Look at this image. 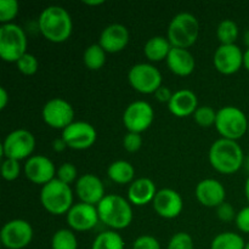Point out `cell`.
I'll use <instances>...</instances> for the list:
<instances>
[{"label": "cell", "mask_w": 249, "mask_h": 249, "mask_svg": "<svg viewBox=\"0 0 249 249\" xmlns=\"http://www.w3.org/2000/svg\"><path fill=\"white\" fill-rule=\"evenodd\" d=\"M243 65H245L246 70L249 72V48L245 51V55H243Z\"/></svg>", "instance_id": "ee69618b"}, {"label": "cell", "mask_w": 249, "mask_h": 249, "mask_svg": "<svg viewBox=\"0 0 249 249\" xmlns=\"http://www.w3.org/2000/svg\"><path fill=\"white\" fill-rule=\"evenodd\" d=\"M57 169L53 160L43 155L31 156L24 164V174L27 179L38 185H45L55 179Z\"/></svg>", "instance_id": "5bb4252c"}, {"label": "cell", "mask_w": 249, "mask_h": 249, "mask_svg": "<svg viewBox=\"0 0 249 249\" xmlns=\"http://www.w3.org/2000/svg\"><path fill=\"white\" fill-rule=\"evenodd\" d=\"M18 10L19 4L17 0H0V22L2 24L11 23L18 14Z\"/></svg>", "instance_id": "1f68e13d"}, {"label": "cell", "mask_w": 249, "mask_h": 249, "mask_svg": "<svg viewBox=\"0 0 249 249\" xmlns=\"http://www.w3.org/2000/svg\"><path fill=\"white\" fill-rule=\"evenodd\" d=\"M100 220L97 207L79 202L71 207L67 213V223L73 230L88 231L95 228Z\"/></svg>", "instance_id": "9a60e30c"}, {"label": "cell", "mask_w": 249, "mask_h": 249, "mask_svg": "<svg viewBox=\"0 0 249 249\" xmlns=\"http://www.w3.org/2000/svg\"><path fill=\"white\" fill-rule=\"evenodd\" d=\"M246 168H247V170L249 172V153H248L247 158H246Z\"/></svg>", "instance_id": "c3c4849f"}, {"label": "cell", "mask_w": 249, "mask_h": 249, "mask_svg": "<svg viewBox=\"0 0 249 249\" xmlns=\"http://www.w3.org/2000/svg\"><path fill=\"white\" fill-rule=\"evenodd\" d=\"M195 194L199 203L204 207H218L225 202V187L215 179H204L199 181Z\"/></svg>", "instance_id": "ffe728a7"}, {"label": "cell", "mask_w": 249, "mask_h": 249, "mask_svg": "<svg viewBox=\"0 0 249 249\" xmlns=\"http://www.w3.org/2000/svg\"><path fill=\"white\" fill-rule=\"evenodd\" d=\"M152 203L156 213L165 219L177 218L184 208L182 197L173 189H162L157 191Z\"/></svg>", "instance_id": "e0dca14e"}, {"label": "cell", "mask_w": 249, "mask_h": 249, "mask_svg": "<svg viewBox=\"0 0 249 249\" xmlns=\"http://www.w3.org/2000/svg\"><path fill=\"white\" fill-rule=\"evenodd\" d=\"M83 61L84 65L87 66L89 70L97 71L102 68L106 63V51L104 50L99 43L91 44L88 46L83 53Z\"/></svg>", "instance_id": "4316f807"}, {"label": "cell", "mask_w": 249, "mask_h": 249, "mask_svg": "<svg viewBox=\"0 0 249 249\" xmlns=\"http://www.w3.org/2000/svg\"><path fill=\"white\" fill-rule=\"evenodd\" d=\"M75 192L80 201L92 204V206H97L106 196L104 182L94 174H84L78 178L77 184H75Z\"/></svg>", "instance_id": "ac0fdd59"}, {"label": "cell", "mask_w": 249, "mask_h": 249, "mask_svg": "<svg viewBox=\"0 0 249 249\" xmlns=\"http://www.w3.org/2000/svg\"><path fill=\"white\" fill-rule=\"evenodd\" d=\"M249 122L242 109L225 106L216 112L215 128L224 139L237 141L248 131Z\"/></svg>", "instance_id": "8992f818"}, {"label": "cell", "mask_w": 249, "mask_h": 249, "mask_svg": "<svg viewBox=\"0 0 249 249\" xmlns=\"http://www.w3.org/2000/svg\"><path fill=\"white\" fill-rule=\"evenodd\" d=\"M243 55L245 53L236 44H229V45L220 44V46L214 53V66L220 73L232 74L242 67Z\"/></svg>", "instance_id": "2e32d148"}, {"label": "cell", "mask_w": 249, "mask_h": 249, "mask_svg": "<svg viewBox=\"0 0 249 249\" xmlns=\"http://www.w3.org/2000/svg\"><path fill=\"white\" fill-rule=\"evenodd\" d=\"M62 139L73 150H87L91 147L97 139L96 129L90 123L78 121L71 123L62 130Z\"/></svg>", "instance_id": "4fadbf2b"}, {"label": "cell", "mask_w": 249, "mask_h": 249, "mask_svg": "<svg viewBox=\"0 0 249 249\" xmlns=\"http://www.w3.org/2000/svg\"><path fill=\"white\" fill-rule=\"evenodd\" d=\"M173 45L170 44L169 39L162 36H156L148 39L143 46V53L145 56L150 61L158 62V61L167 60Z\"/></svg>", "instance_id": "cb8c5ba5"}, {"label": "cell", "mask_w": 249, "mask_h": 249, "mask_svg": "<svg viewBox=\"0 0 249 249\" xmlns=\"http://www.w3.org/2000/svg\"><path fill=\"white\" fill-rule=\"evenodd\" d=\"M194 118L198 125L208 128L214 124L215 125L216 121V112L211 106H199L195 111Z\"/></svg>", "instance_id": "4dcf8cb0"}, {"label": "cell", "mask_w": 249, "mask_h": 249, "mask_svg": "<svg viewBox=\"0 0 249 249\" xmlns=\"http://www.w3.org/2000/svg\"><path fill=\"white\" fill-rule=\"evenodd\" d=\"M43 119L49 126L55 129H65L73 123L74 109L72 105L65 99L53 97L49 100L43 107Z\"/></svg>", "instance_id": "7c38bea8"}, {"label": "cell", "mask_w": 249, "mask_h": 249, "mask_svg": "<svg viewBox=\"0 0 249 249\" xmlns=\"http://www.w3.org/2000/svg\"><path fill=\"white\" fill-rule=\"evenodd\" d=\"M0 240L7 249H23L33 240V228L27 220L14 219L2 226Z\"/></svg>", "instance_id": "30bf717a"}, {"label": "cell", "mask_w": 249, "mask_h": 249, "mask_svg": "<svg viewBox=\"0 0 249 249\" xmlns=\"http://www.w3.org/2000/svg\"><path fill=\"white\" fill-rule=\"evenodd\" d=\"M167 65L173 73L178 75L191 74L196 67L194 55L187 49L174 48L170 50L167 57Z\"/></svg>", "instance_id": "603a6c76"}, {"label": "cell", "mask_w": 249, "mask_h": 249, "mask_svg": "<svg viewBox=\"0 0 249 249\" xmlns=\"http://www.w3.org/2000/svg\"><path fill=\"white\" fill-rule=\"evenodd\" d=\"M216 36L223 45L235 44L238 36V26L232 19H224L216 28Z\"/></svg>", "instance_id": "f546056e"}, {"label": "cell", "mask_w": 249, "mask_h": 249, "mask_svg": "<svg viewBox=\"0 0 249 249\" xmlns=\"http://www.w3.org/2000/svg\"><path fill=\"white\" fill-rule=\"evenodd\" d=\"M248 133H249V125H248Z\"/></svg>", "instance_id": "f907efd6"}, {"label": "cell", "mask_w": 249, "mask_h": 249, "mask_svg": "<svg viewBox=\"0 0 249 249\" xmlns=\"http://www.w3.org/2000/svg\"><path fill=\"white\" fill-rule=\"evenodd\" d=\"M109 179L117 184H129L134 181V175H135V169L133 164L128 160H114L109 164L107 169Z\"/></svg>", "instance_id": "d4e9b609"}, {"label": "cell", "mask_w": 249, "mask_h": 249, "mask_svg": "<svg viewBox=\"0 0 249 249\" xmlns=\"http://www.w3.org/2000/svg\"><path fill=\"white\" fill-rule=\"evenodd\" d=\"M236 225L242 232L249 233V206L241 209L236 215Z\"/></svg>", "instance_id": "ab89813d"}, {"label": "cell", "mask_w": 249, "mask_h": 249, "mask_svg": "<svg viewBox=\"0 0 249 249\" xmlns=\"http://www.w3.org/2000/svg\"><path fill=\"white\" fill-rule=\"evenodd\" d=\"M40 202L44 208L53 215L68 213L73 206V192L70 185L55 178L41 187Z\"/></svg>", "instance_id": "5b68a950"}, {"label": "cell", "mask_w": 249, "mask_h": 249, "mask_svg": "<svg viewBox=\"0 0 249 249\" xmlns=\"http://www.w3.org/2000/svg\"><path fill=\"white\" fill-rule=\"evenodd\" d=\"M167 249H195L194 240L187 232H178L170 238Z\"/></svg>", "instance_id": "e575fe53"}, {"label": "cell", "mask_w": 249, "mask_h": 249, "mask_svg": "<svg viewBox=\"0 0 249 249\" xmlns=\"http://www.w3.org/2000/svg\"><path fill=\"white\" fill-rule=\"evenodd\" d=\"M133 249H160V243L153 236L142 235L134 241Z\"/></svg>", "instance_id": "74e56055"}, {"label": "cell", "mask_w": 249, "mask_h": 249, "mask_svg": "<svg viewBox=\"0 0 249 249\" xmlns=\"http://www.w3.org/2000/svg\"><path fill=\"white\" fill-rule=\"evenodd\" d=\"M216 215L221 221H231L236 219V212L233 207L228 202H224L220 206L216 207Z\"/></svg>", "instance_id": "f35d334b"}, {"label": "cell", "mask_w": 249, "mask_h": 249, "mask_svg": "<svg viewBox=\"0 0 249 249\" xmlns=\"http://www.w3.org/2000/svg\"><path fill=\"white\" fill-rule=\"evenodd\" d=\"M173 94H174V92L170 91L169 88L164 87V85H162V87H160V89H158L157 91L155 92L156 99H157L158 101L168 102V104H169V101H170V99H172Z\"/></svg>", "instance_id": "60d3db41"}, {"label": "cell", "mask_w": 249, "mask_h": 249, "mask_svg": "<svg viewBox=\"0 0 249 249\" xmlns=\"http://www.w3.org/2000/svg\"><path fill=\"white\" fill-rule=\"evenodd\" d=\"M128 79L131 87L142 94H155L162 87L160 70L150 63H136L129 70Z\"/></svg>", "instance_id": "ba28073f"}, {"label": "cell", "mask_w": 249, "mask_h": 249, "mask_svg": "<svg viewBox=\"0 0 249 249\" xmlns=\"http://www.w3.org/2000/svg\"><path fill=\"white\" fill-rule=\"evenodd\" d=\"M91 249H124V241L117 231H102L95 237Z\"/></svg>", "instance_id": "83f0119b"}, {"label": "cell", "mask_w": 249, "mask_h": 249, "mask_svg": "<svg viewBox=\"0 0 249 249\" xmlns=\"http://www.w3.org/2000/svg\"><path fill=\"white\" fill-rule=\"evenodd\" d=\"M9 102V94H7L5 88H0V108L4 109Z\"/></svg>", "instance_id": "b9f144b4"}, {"label": "cell", "mask_w": 249, "mask_h": 249, "mask_svg": "<svg viewBox=\"0 0 249 249\" xmlns=\"http://www.w3.org/2000/svg\"><path fill=\"white\" fill-rule=\"evenodd\" d=\"M245 194H246V197H247V201H248V203H249V177L247 178V180H246Z\"/></svg>", "instance_id": "bcb514c9"}, {"label": "cell", "mask_w": 249, "mask_h": 249, "mask_svg": "<svg viewBox=\"0 0 249 249\" xmlns=\"http://www.w3.org/2000/svg\"><path fill=\"white\" fill-rule=\"evenodd\" d=\"M245 43H246V45L249 48V28L246 31V33H245Z\"/></svg>", "instance_id": "7dc6e473"}, {"label": "cell", "mask_w": 249, "mask_h": 249, "mask_svg": "<svg viewBox=\"0 0 249 249\" xmlns=\"http://www.w3.org/2000/svg\"><path fill=\"white\" fill-rule=\"evenodd\" d=\"M27 53V36L16 23L0 27V56L6 62H15Z\"/></svg>", "instance_id": "52a82bcc"}, {"label": "cell", "mask_w": 249, "mask_h": 249, "mask_svg": "<svg viewBox=\"0 0 249 249\" xmlns=\"http://www.w3.org/2000/svg\"><path fill=\"white\" fill-rule=\"evenodd\" d=\"M53 249H78V240L75 233L68 229H60L51 238Z\"/></svg>", "instance_id": "f1b7e54d"}, {"label": "cell", "mask_w": 249, "mask_h": 249, "mask_svg": "<svg viewBox=\"0 0 249 249\" xmlns=\"http://www.w3.org/2000/svg\"><path fill=\"white\" fill-rule=\"evenodd\" d=\"M155 118V111L148 102L143 100L131 102L123 113V123L128 131L141 134L147 130Z\"/></svg>", "instance_id": "8fae6325"}, {"label": "cell", "mask_w": 249, "mask_h": 249, "mask_svg": "<svg viewBox=\"0 0 249 249\" xmlns=\"http://www.w3.org/2000/svg\"><path fill=\"white\" fill-rule=\"evenodd\" d=\"M157 189L156 184L148 178H139L134 180L128 189V201L135 206H145L153 202Z\"/></svg>", "instance_id": "7402d4cb"}, {"label": "cell", "mask_w": 249, "mask_h": 249, "mask_svg": "<svg viewBox=\"0 0 249 249\" xmlns=\"http://www.w3.org/2000/svg\"><path fill=\"white\" fill-rule=\"evenodd\" d=\"M21 173V167H19V162L16 160H11V158H5L1 165V174L2 178L7 181H12V180L17 179Z\"/></svg>", "instance_id": "d590c367"}, {"label": "cell", "mask_w": 249, "mask_h": 249, "mask_svg": "<svg viewBox=\"0 0 249 249\" xmlns=\"http://www.w3.org/2000/svg\"><path fill=\"white\" fill-rule=\"evenodd\" d=\"M17 68H18L19 72H22L23 74L32 75L38 71L39 68V62L38 58L33 55V53H26L24 55H22L19 57V60L16 62Z\"/></svg>", "instance_id": "d6a6232c"}, {"label": "cell", "mask_w": 249, "mask_h": 249, "mask_svg": "<svg viewBox=\"0 0 249 249\" xmlns=\"http://www.w3.org/2000/svg\"><path fill=\"white\" fill-rule=\"evenodd\" d=\"M198 34V19L190 12L175 15L168 27V39L174 48L187 49L196 43Z\"/></svg>", "instance_id": "277c9868"}, {"label": "cell", "mask_w": 249, "mask_h": 249, "mask_svg": "<svg viewBox=\"0 0 249 249\" xmlns=\"http://www.w3.org/2000/svg\"><path fill=\"white\" fill-rule=\"evenodd\" d=\"M129 31L124 24L111 23L102 29L99 44L106 53H118L129 43Z\"/></svg>", "instance_id": "d6986e66"}, {"label": "cell", "mask_w": 249, "mask_h": 249, "mask_svg": "<svg viewBox=\"0 0 249 249\" xmlns=\"http://www.w3.org/2000/svg\"><path fill=\"white\" fill-rule=\"evenodd\" d=\"M104 2L105 0H84V4L87 5H101Z\"/></svg>", "instance_id": "f6af8a7d"}, {"label": "cell", "mask_w": 249, "mask_h": 249, "mask_svg": "<svg viewBox=\"0 0 249 249\" xmlns=\"http://www.w3.org/2000/svg\"><path fill=\"white\" fill-rule=\"evenodd\" d=\"M53 150L57 151V152H61V151L65 150L66 147H68L67 143H66V141L63 140L62 138H61V139H56V140L53 141Z\"/></svg>", "instance_id": "7bdbcfd3"}, {"label": "cell", "mask_w": 249, "mask_h": 249, "mask_svg": "<svg viewBox=\"0 0 249 249\" xmlns=\"http://www.w3.org/2000/svg\"><path fill=\"white\" fill-rule=\"evenodd\" d=\"M123 146L128 152H136L142 146V138L141 134L128 131L123 138Z\"/></svg>", "instance_id": "8d00e7d4"}, {"label": "cell", "mask_w": 249, "mask_h": 249, "mask_svg": "<svg viewBox=\"0 0 249 249\" xmlns=\"http://www.w3.org/2000/svg\"><path fill=\"white\" fill-rule=\"evenodd\" d=\"M77 168L73 163L66 162L58 167L57 172H56V179H58L60 181L65 182V184L70 185L71 182L74 181L78 177Z\"/></svg>", "instance_id": "836d02e7"}, {"label": "cell", "mask_w": 249, "mask_h": 249, "mask_svg": "<svg viewBox=\"0 0 249 249\" xmlns=\"http://www.w3.org/2000/svg\"><path fill=\"white\" fill-rule=\"evenodd\" d=\"M39 29L48 40L62 43L70 38L73 29L72 17L67 10L58 5H51L40 12Z\"/></svg>", "instance_id": "6da1fadb"}, {"label": "cell", "mask_w": 249, "mask_h": 249, "mask_svg": "<svg viewBox=\"0 0 249 249\" xmlns=\"http://www.w3.org/2000/svg\"><path fill=\"white\" fill-rule=\"evenodd\" d=\"M168 107L174 116L186 117L194 114L198 108V100L192 90L181 89L173 94Z\"/></svg>", "instance_id": "44dd1931"}, {"label": "cell", "mask_w": 249, "mask_h": 249, "mask_svg": "<svg viewBox=\"0 0 249 249\" xmlns=\"http://www.w3.org/2000/svg\"><path fill=\"white\" fill-rule=\"evenodd\" d=\"M243 151L237 141L218 139L209 148V162L212 167L223 174H233L243 164Z\"/></svg>", "instance_id": "7a4b0ae2"}, {"label": "cell", "mask_w": 249, "mask_h": 249, "mask_svg": "<svg viewBox=\"0 0 249 249\" xmlns=\"http://www.w3.org/2000/svg\"><path fill=\"white\" fill-rule=\"evenodd\" d=\"M36 147V138L26 129H17L7 134L2 142V153L5 158L22 160L29 158Z\"/></svg>", "instance_id": "9c48e42d"}, {"label": "cell", "mask_w": 249, "mask_h": 249, "mask_svg": "<svg viewBox=\"0 0 249 249\" xmlns=\"http://www.w3.org/2000/svg\"><path fill=\"white\" fill-rule=\"evenodd\" d=\"M247 243L243 237L235 232H221L213 238L211 249H245Z\"/></svg>", "instance_id": "484cf974"}, {"label": "cell", "mask_w": 249, "mask_h": 249, "mask_svg": "<svg viewBox=\"0 0 249 249\" xmlns=\"http://www.w3.org/2000/svg\"><path fill=\"white\" fill-rule=\"evenodd\" d=\"M96 207L100 220L114 230L128 228L133 220L130 202L119 195H106Z\"/></svg>", "instance_id": "3957f363"}, {"label": "cell", "mask_w": 249, "mask_h": 249, "mask_svg": "<svg viewBox=\"0 0 249 249\" xmlns=\"http://www.w3.org/2000/svg\"><path fill=\"white\" fill-rule=\"evenodd\" d=\"M245 249H249V242L247 243V245H246V248Z\"/></svg>", "instance_id": "681fc988"}]
</instances>
